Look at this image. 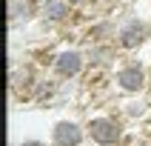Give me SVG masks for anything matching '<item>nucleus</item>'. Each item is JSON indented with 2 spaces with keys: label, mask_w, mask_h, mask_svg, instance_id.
I'll list each match as a JSON object with an SVG mask.
<instances>
[{
  "label": "nucleus",
  "mask_w": 151,
  "mask_h": 146,
  "mask_svg": "<svg viewBox=\"0 0 151 146\" xmlns=\"http://www.w3.org/2000/svg\"><path fill=\"white\" fill-rule=\"evenodd\" d=\"M86 140H88V132H86L83 123H77L71 118L54 120V126H51V146H83Z\"/></svg>",
  "instance_id": "obj_5"
},
{
  "label": "nucleus",
  "mask_w": 151,
  "mask_h": 146,
  "mask_svg": "<svg viewBox=\"0 0 151 146\" xmlns=\"http://www.w3.org/2000/svg\"><path fill=\"white\" fill-rule=\"evenodd\" d=\"M40 9L34 6V0H9V23L12 26H20V23H29Z\"/></svg>",
  "instance_id": "obj_8"
},
{
  "label": "nucleus",
  "mask_w": 151,
  "mask_h": 146,
  "mask_svg": "<svg viewBox=\"0 0 151 146\" xmlns=\"http://www.w3.org/2000/svg\"><path fill=\"white\" fill-rule=\"evenodd\" d=\"M88 66V57H86V52L74 49V46H63V49L54 52V57H51V72L57 80H77V77L86 72Z\"/></svg>",
  "instance_id": "obj_2"
},
{
  "label": "nucleus",
  "mask_w": 151,
  "mask_h": 146,
  "mask_svg": "<svg viewBox=\"0 0 151 146\" xmlns=\"http://www.w3.org/2000/svg\"><path fill=\"white\" fill-rule=\"evenodd\" d=\"M20 146H51V143H46V140H40V137H26Z\"/></svg>",
  "instance_id": "obj_11"
},
{
  "label": "nucleus",
  "mask_w": 151,
  "mask_h": 146,
  "mask_svg": "<svg viewBox=\"0 0 151 146\" xmlns=\"http://www.w3.org/2000/svg\"><path fill=\"white\" fill-rule=\"evenodd\" d=\"M114 86L117 92L123 94H143L145 86H148V69L140 63V60H126L114 69Z\"/></svg>",
  "instance_id": "obj_3"
},
{
  "label": "nucleus",
  "mask_w": 151,
  "mask_h": 146,
  "mask_svg": "<svg viewBox=\"0 0 151 146\" xmlns=\"http://www.w3.org/2000/svg\"><path fill=\"white\" fill-rule=\"evenodd\" d=\"M145 112H148V103H145L143 97H134V100L123 103V115H126L128 120H140Z\"/></svg>",
  "instance_id": "obj_9"
},
{
  "label": "nucleus",
  "mask_w": 151,
  "mask_h": 146,
  "mask_svg": "<svg viewBox=\"0 0 151 146\" xmlns=\"http://www.w3.org/2000/svg\"><path fill=\"white\" fill-rule=\"evenodd\" d=\"M86 132H88V140L94 146H120V140H123V126L109 115L88 118L86 120Z\"/></svg>",
  "instance_id": "obj_4"
},
{
  "label": "nucleus",
  "mask_w": 151,
  "mask_h": 146,
  "mask_svg": "<svg viewBox=\"0 0 151 146\" xmlns=\"http://www.w3.org/2000/svg\"><path fill=\"white\" fill-rule=\"evenodd\" d=\"M151 37V29L140 15H128L117 23V34H114V46L117 52H140L145 40Z\"/></svg>",
  "instance_id": "obj_1"
},
{
  "label": "nucleus",
  "mask_w": 151,
  "mask_h": 146,
  "mask_svg": "<svg viewBox=\"0 0 151 146\" xmlns=\"http://www.w3.org/2000/svg\"><path fill=\"white\" fill-rule=\"evenodd\" d=\"M86 57H88V66H114L117 46L114 43H91L86 49Z\"/></svg>",
  "instance_id": "obj_7"
},
{
  "label": "nucleus",
  "mask_w": 151,
  "mask_h": 146,
  "mask_svg": "<svg viewBox=\"0 0 151 146\" xmlns=\"http://www.w3.org/2000/svg\"><path fill=\"white\" fill-rule=\"evenodd\" d=\"M74 9H88V6H94V3H100V0H68Z\"/></svg>",
  "instance_id": "obj_10"
},
{
  "label": "nucleus",
  "mask_w": 151,
  "mask_h": 146,
  "mask_svg": "<svg viewBox=\"0 0 151 146\" xmlns=\"http://www.w3.org/2000/svg\"><path fill=\"white\" fill-rule=\"evenodd\" d=\"M9 146H20V143H9Z\"/></svg>",
  "instance_id": "obj_12"
},
{
  "label": "nucleus",
  "mask_w": 151,
  "mask_h": 146,
  "mask_svg": "<svg viewBox=\"0 0 151 146\" xmlns=\"http://www.w3.org/2000/svg\"><path fill=\"white\" fill-rule=\"evenodd\" d=\"M74 15V6L68 0H43L40 3V20L49 26H63L71 20Z\"/></svg>",
  "instance_id": "obj_6"
}]
</instances>
